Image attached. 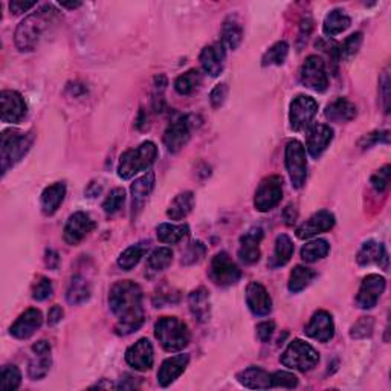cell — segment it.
<instances>
[{"mask_svg":"<svg viewBox=\"0 0 391 391\" xmlns=\"http://www.w3.org/2000/svg\"><path fill=\"white\" fill-rule=\"evenodd\" d=\"M379 87H381V98H382V106H384V112L388 114L390 112V74L388 70H384L379 79Z\"/></svg>","mask_w":391,"mask_h":391,"instance_id":"54","label":"cell"},{"mask_svg":"<svg viewBox=\"0 0 391 391\" xmlns=\"http://www.w3.org/2000/svg\"><path fill=\"white\" fill-rule=\"evenodd\" d=\"M280 361L291 370L306 373L320 362V353L302 339H293L283 352Z\"/></svg>","mask_w":391,"mask_h":391,"instance_id":"6","label":"cell"},{"mask_svg":"<svg viewBox=\"0 0 391 391\" xmlns=\"http://www.w3.org/2000/svg\"><path fill=\"white\" fill-rule=\"evenodd\" d=\"M46 265L49 269L55 270V269H59L60 266V257H59V254L49 250V251H46Z\"/></svg>","mask_w":391,"mask_h":391,"instance_id":"61","label":"cell"},{"mask_svg":"<svg viewBox=\"0 0 391 391\" xmlns=\"http://www.w3.org/2000/svg\"><path fill=\"white\" fill-rule=\"evenodd\" d=\"M124 202H125V190L115 188L110 191L107 197L105 199V202H102V210H105V213L109 215L116 214L119 210L123 208Z\"/></svg>","mask_w":391,"mask_h":391,"instance_id":"46","label":"cell"},{"mask_svg":"<svg viewBox=\"0 0 391 391\" xmlns=\"http://www.w3.org/2000/svg\"><path fill=\"white\" fill-rule=\"evenodd\" d=\"M284 162L286 170L289 173L292 187L301 188L306 183L307 178V159L306 150L300 141L293 139L286 144Z\"/></svg>","mask_w":391,"mask_h":391,"instance_id":"7","label":"cell"},{"mask_svg":"<svg viewBox=\"0 0 391 391\" xmlns=\"http://www.w3.org/2000/svg\"><path fill=\"white\" fill-rule=\"evenodd\" d=\"M283 199V178L282 176H269L265 178L255 191L254 206L260 213H268L282 202Z\"/></svg>","mask_w":391,"mask_h":391,"instance_id":"8","label":"cell"},{"mask_svg":"<svg viewBox=\"0 0 391 391\" xmlns=\"http://www.w3.org/2000/svg\"><path fill=\"white\" fill-rule=\"evenodd\" d=\"M202 83V75L197 69H190L174 82V89L179 95H191Z\"/></svg>","mask_w":391,"mask_h":391,"instance_id":"40","label":"cell"},{"mask_svg":"<svg viewBox=\"0 0 391 391\" xmlns=\"http://www.w3.org/2000/svg\"><path fill=\"white\" fill-rule=\"evenodd\" d=\"M273 385L282 388H295L298 385V378L289 371H275L273 373Z\"/></svg>","mask_w":391,"mask_h":391,"instance_id":"50","label":"cell"},{"mask_svg":"<svg viewBox=\"0 0 391 391\" xmlns=\"http://www.w3.org/2000/svg\"><path fill=\"white\" fill-rule=\"evenodd\" d=\"M191 137V121L190 116L181 115L167 127L164 132V144L170 153H178L187 146Z\"/></svg>","mask_w":391,"mask_h":391,"instance_id":"12","label":"cell"},{"mask_svg":"<svg viewBox=\"0 0 391 391\" xmlns=\"http://www.w3.org/2000/svg\"><path fill=\"white\" fill-rule=\"evenodd\" d=\"M263 229L251 228L248 233H245L240 238V248H238V259L245 265H254L260 260V243L263 240Z\"/></svg>","mask_w":391,"mask_h":391,"instance_id":"22","label":"cell"},{"mask_svg":"<svg viewBox=\"0 0 391 391\" xmlns=\"http://www.w3.org/2000/svg\"><path fill=\"white\" fill-rule=\"evenodd\" d=\"M97 227V223L92 220V217L87 213L78 211L74 213L66 222L65 231H63V237L65 242L70 246H77L79 242H83L84 238L89 236L92 231Z\"/></svg>","mask_w":391,"mask_h":391,"instance_id":"13","label":"cell"},{"mask_svg":"<svg viewBox=\"0 0 391 391\" xmlns=\"http://www.w3.org/2000/svg\"><path fill=\"white\" fill-rule=\"evenodd\" d=\"M305 333L309 338H314L320 342H329L335 335V323L333 318L325 310H318L310 318L309 324L306 325Z\"/></svg>","mask_w":391,"mask_h":391,"instance_id":"21","label":"cell"},{"mask_svg":"<svg viewBox=\"0 0 391 391\" xmlns=\"http://www.w3.org/2000/svg\"><path fill=\"white\" fill-rule=\"evenodd\" d=\"M52 358H51V344L42 339L33 346V356L28 364V374L33 381H40L47 376L51 370Z\"/></svg>","mask_w":391,"mask_h":391,"instance_id":"15","label":"cell"},{"mask_svg":"<svg viewBox=\"0 0 391 391\" xmlns=\"http://www.w3.org/2000/svg\"><path fill=\"white\" fill-rule=\"evenodd\" d=\"M237 381L245 388L251 390H268L274 388L273 385V373L263 370L261 367H248V369L237 373Z\"/></svg>","mask_w":391,"mask_h":391,"instance_id":"27","label":"cell"},{"mask_svg":"<svg viewBox=\"0 0 391 391\" xmlns=\"http://www.w3.org/2000/svg\"><path fill=\"white\" fill-rule=\"evenodd\" d=\"M194 208V194L191 191H183V193L178 194L173 199L170 204L169 210H167V215L171 220H182L193 211Z\"/></svg>","mask_w":391,"mask_h":391,"instance_id":"35","label":"cell"},{"mask_svg":"<svg viewBox=\"0 0 391 391\" xmlns=\"http://www.w3.org/2000/svg\"><path fill=\"white\" fill-rule=\"evenodd\" d=\"M147 248H148V245H144V243L129 246V248L119 255V259H118L119 268L124 270H132L135 266H138V263L142 260Z\"/></svg>","mask_w":391,"mask_h":391,"instance_id":"42","label":"cell"},{"mask_svg":"<svg viewBox=\"0 0 391 391\" xmlns=\"http://www.w3.org/2000/svg\"><path fill=\"white\" fill-rule=\"evenodd\" d=\"M155 173L153 171H147L144 176L138 178L132 183V199H133V217H137L139 214V211L142 210L144 204L147 202L148 196L151 194V191L155 188Z\"/></svg>","mask_w":391,"mask_h":391,"instance_id":"28","label":"cell"},{"mask_svg":"<svg viewBox=\"0 0 391 391\" xmlns=\"http://www.w3.org/2000/svg\"><path fill=\"white\" fill-rule=\"evenodd\" d=\"M173 261V251L170 248H158L148 255L147 265H146V275L153 277L159 273H162L171 265Z\"/></svg>","mask_w":391,"mask_h":391,"instance_id":"37","label":"cell"},{"mask_svg":"<svg viewBox=\"0 0 391 391\" xmlns=\"http://www.w3.org/2000/svg\"><path fill=\"white\" fill-rule=\"evenodd\" d=\"M61 8H68V10H75V8L82 6V2H60Z\"/></svg>","mask_w":391,"mask_h":391,"instance_id":"63","label":"cell"},{"mask_svg":"<svg viewBox=\"0 0 391 391\" xmlns=\"http://www.w3.org/2000/svg\"><path fill=\"white\" fill-rule=\"evenodd\" d=\"M139 387V378H135L132 374H124V379H121L119 385L116 388L123 390H130V388H138Z\"/></svg>","mask_w":391,"mask_h":391,"instance_id":"60","label":"cell"},{"mask_svg":"<svg viewBox=\"0 0 391 391\" xmlns=\"http://www.w3.org/2000/svg\"><path fill=\"white\" fill-rule=\"evenodd\" d=\"M356 106L347 98H337L327 105L324 115L332 123H348L356 118Z\"/></svg>","mask_w":391,"mask_h":391,"instance_id":"30","label":"cell"},{"mask_svg":"<svg viewBox=\"0 0 391 391\" xmlns=\"http://www.w3.org/2000/svg\"><path fill=\"white\" fill-rule=\"evenodd\" d=\"M188 306L194 320L199 323H206L211 316V300L210 292L205 287H197L188 297Z\"/></svg>","mask_w":391,"mask_h":391,"instance_id":"29","label":"cell"},{"mask_svg":"<svg viewBox=\"0 0 391 391\" xmlns=\"http://www.w3.org/2000/svg\"><path fill=\"white\" fill-rule=\"evenodd\" d=\"M155 337L165 352H181L190 344L188 325L176 316H162L155 324Z\"/></svg>","mask_w":391,"mask_h":391,"instance_id":"4","label":"cell"},{"mask_svg":"<svg viewBox=\"0 0 391 391\" xmlns=\"http://www.w3.org/2000/svg\"><path fill=\"white\" fill-rule=\"evenodd\" d=\"M390 165L382 167L381 170H378L376 173L371 176V187L378 191V193H382V191H385L388 188V183H390Z\"/></svg>","mask_w":391,"mask_h":391,"instance_id":"52","label":"cell"},{"mask_svg":"<svg viewBox=\"0 0 391 391\" xmlns=\"http://www.w3.org/2000/svg\"><path fill=\"white\" fill-rule=\"evenodd\" d=\"M330 251V245L327 240L323 238H318V240L309 242L301 250V259L306 263H315L318 260H321L327 257V254Z\"/></svg>","mask_w":391,"mask_h":391,"instance_id":"41","label":"cell"},{"mask_svg":"<svg viewBox=\"0 0 391 391\" xmlns=\"http://www.w3.org/2000/svg\"><path fill=\"white\" fill-rule=\"evenodd\" d=\"M312 20L306 19L305 22L301 23V33H300V40L301 42H307V37L310 34V31H312Z\"/></svg>","mask_w":391,"mask_h":391,"instance_id":"62","label":"cell"},{"mask_svg":"<svg viewBox=\"0 0 391 391\" xmlns=\"http://www.w3.org/2000/svg\"><path fill=\"white\" fill-rule=\"evenodd\" d=\"M385 291V278L381 277L378 274H370L367 275L361 287H359V292L356 295V305L359 309L369 310L373 309L378 305V301L381 298V295Z\"/></svg>","mask_w":391,"mask_h":391,"instance_id":"14","label":"cell"},{"mask_svg":"<svg viewBox=\"0 0 391 391\" xmlns=\"http://www.w3.org/2000/svg\"><path fill=\"white\" fill-rule=\"evenodd\" d=\"M352 25V19L348 17L346 11L342 10H333L325 15L323 23V31L327 37H335Z\"/></svg>","mask_w":391,"mask_h":391,"instance_id":"36","label":"cell"},{"mask_svg":"<svg viewBox=\"0 0 391 391\" xmlns=\"http://www.w3.org/2000/svg\"><path fill=\"white\" fill-rule=\"evenodd\" d=\"M165 87H167L165 75H158L155 78V93H153V107L156 112H162V109H164Z\"/></svg>","mask_w":391,"mask_h":391,"instance_id":"51","label":"cell"},{"mask_svg":"<svg viewBox=\"0 0 391 391\" xmlns=\"http://www.w3.org/2000/svg\"><path fill=\"white\" fill-rule=\"evenodd\" d=\"M283 217H284V220H286L287 225H293L295 220H297V217H298L297 206H295L293 204H289V205H287L286 208H284V211H283Z\"/></svg>","mask_w":391,"mask_h":391,"instance_id":"59","label":"cell"},{"mask_svg":"<svg viewBox=\"0 0 391 391\" xmlns=\"http://www.w3.org/2000/svg\"><path fill=\"white\" fill-rule=\"evenodd\" d=\"M388 132H373V133H369L367 137H364L361 139V142H359V146H361L362 148H370L373 147L374 144H378V142H385L388 144Z\"/></svg>","mask_w":391,"mask_h":391,"instance_id":"55","label":"cell"},{"mask_svg":"<svg viewBox=\"0 0 391 391\" xmlns=\"http://www.w3.org/2000/svg\"><path fill=\"white\" fill-rule=\"evenodd\" d=\"M205 254H206V246L202 242H199V240L191 242L187 246L185 252H183V255H182V265H185V266L194 265V263L201 261L205 257Z\"/></svg>","mask_w":391,"mask_h":391,"instance_id":"47","label":"cell"},{"mask_svg":"<svg viewBox=\"0 0 391 391\" xmlns=\"http://www.w3.org/2000/svg\"><path fill=\"white\" fill-rule=\"evenodd\" d=\"M246 305L255 316H266L273 310V300L261 283L252 282L246 287Z\"/></svg>","mask_w":391,"mask_h":391,"instance_id":"18","label":"cell"},{"mask_svg":"<svg viewBox=\"0 0 391 391\" xmlns=\"http://www.w3.org/2000/svg\"><path fill=\"white\" fill-rule=\"evenodd\" d=\"M374 329V320L371 316H362L359 318V320L352 325V329H350V337L353 339H364V338H369L371 337Z\"/></svg>","mask_w":391,"mask_h":391,"instance_id":"48","label":"cell"},{"mask_svg":"<svg viewBox=\"0 0 391 391\" xmlns=\"http://www.w3.org/2000/svg\"><path fill=\"white\" fill-rule=\"evenodd\" d=\"M190 362V356L185 353H181L176 356H171L165 359L161 369L158 371V382L161 387H169L176 381L181 374L187 370Z\"/></svg>","mask_w":391,"mask_h":391,"instance_id":"24","label":"cell"},{"mask_svg":"<svg viewBox=\"0 0 391 391\" xmlns=\"http://www.w3.org/2000/svg\"><path fill=\"white\" fill-rule=\"evenodd\" d=\"M59 19V11L52 5H45L38 11L29 14L28 17L20 22L15 29L14 42L17 49L22 52L34 51L38 46L40 40L49 31Z\"/></svg>","mask_w":391,"mask_h":391,"instance_id":"2","label":"cell"},{"mask_svg":"<svg viewBox=\"0 0 391 391\" xmlns=\"http://www.w3.org/2000/svg\"><path fill=\"white\" fill-rule=\"evenodd\" d=\"M364 42V34L362 33H355L352 36H348L342 45L338 46V52H339V60H346L350 61L355 55L358 54V51L361 49V45Z\"/></svg>","mask_w":391,"mask_h":391,"instance_id":"44","label":"cell"},{"mask_svg":"<svg viewBox=\"0 0 391 391\" xmlns=\"http://www.w3.org/2000/svg\"><path fill=\"white\" fill-rule=\"evenodd\" d=\"M2 102V121L6 124H19L26 116V102L15 91H3L0 93Z\"/></svg>","mask_w":391,"mask_h":391,"instance_id":"17","label":"cell"},{"mask_svg":"<svg viewBox=\"0 0 391 391\" xmlns=\"http://www.w3.org/2000/svg\"><path fill=\"white\" fill-rule=\"evenodd\" d=\"M22 384V373L15 365H5L0 374V390L14 391Z\"/></svg>","mask_w":391,"mask_h":391,"instance_id":"45","label":"cell"},{"mask_svg":"<svg viewBox=\"0 0 391 391\" xmlns=\"http://www.w3.org/2000/svg\"><path fill=\"white\" fill-rule=\"evenodd\" d=\"M243 40V26L236 17H228L222 26V45L228 49H237Z\"/></svg>","mask_w":391,"mask_h":391,"instance_id":"33","label":"cell"},{"mask_svg":"<svg viewBox=\"0 0 391 391\" xmlns=\"http://www.w3.org/2000/svg\"><path fill=\"white\" fill-rule=\"evenodd\" d=\"M333 139V130L330 125L325 124H314L309 127L307 135H306V147L309 155L314 159L320 158L325 148L330 146Z\"/></svg>","mask_w":391,"mask_h":391,"instance_id":"20","label":"cell"},{"mask_svg":"<svg viewBox=\"0 0 391 391\" xmlns=\"http://www.w3.org/2000/svg\"><path fill=\"white\" fill-rule=\"evenodd\" d=\"M358 263L361 266H367V265H378L379 268H382L384 270L388 269V254L385 246L382 243H378L374 240H369L365 242L361 250L358 252L356 257Z\"/></svg>","mask_w":391,"mask_h":391,"instance_id":"25","label":"cell"},{"mask_svg":"<svg viewBox=\"0 0 391 391\" xmlns=\"http://www.w3.org/2000/svg\"><path fill=\"white\" fill-rule=\"evenodd\" d=\"M42 324H43L42 312H40L38 309H28L26 312H23L17 318V321L11 325L10 333L17 339H28L33 337L40 327H42Z\"/></svg>","mask_w":391,"mask_h":391,"instance_id":"23","label":"cell"},{"mask_svg":"<svg viewBox=\"0 0 391 391\" xmlns=\"http://www.w3.org/2000/svg\"><path fill=\"white\" fill-rule=\"evenodd\" d=\"M52 292H54V287L49 278L40 277L33 287V298L36 301H45L52 297Z\"/></svg>","mask_w":391,"mask_h":391,"instance_id":"49","label":"cell"},{"mask_svg":"<svg viewBox=\"0 0 391 391\" xmlns=\"http://www.w3.org/2000/svg\"><path fill=\"white\" fill-rule=\"evenodd\" d=\"M300 82L307 89L315 92H324L329 87V77H327L325 65L321 57L318 55H310L302 63L300 69Z\"/></svg>","mask_w":391,"mask_h":391,"instance_id":"10","label":"cell"},{"mask_svg":"<svg viewBox=\"0 0 391 391\" xmlns=\"http://www.w3.org/2000/svg\"><path fill=\"white\" fill-rule=\"evenodd\" d=\"M63 315H65V312H63V309L60 306H54L49 310V314H47V324H49V325L59 324L63 320Z\"/></svg>","mask_w":391,"mask_h":391,"instance_id":"58","label":"cell"},{"mask_svg":"<svg viewBox=\"0 0 391 391\" xmlns=\"http://www.w3.org/2000/svg\"><path fill=\"white\" fill-rule=\"evenodd\" d=\"M158 240L167 245H176L190 234L188 225H171V223H161L156 229Z\"/></svg>","mask_w":391,"mask_h":391,"instance_id":"38","label":"cell"},{"mask_svg":"<svg viewBox=\"0 0 391 391\" xmlns=\"http://www.w3.org/2000/svg\"><path fill=\"white\" fill-rule=\"evenodd\" d=\"M158 158V147L155 142L146 141L137 148L124 151L119 158L118 176L121 179H132L135 174L147 171Z\"/></svg>","mask_w":391,"mask_h":391,"instance_id":"3","label":"cell"},{"mask_svg":"<svg viewBox=\"0 0 391 391\" xmlns=\"http://www.w3.org/2000/svg\"><path fill=\"white\" fill-rule=\"evenodd\" d=\"M34 142V135L31 132H20L17 129H8L2 133L0 144V162H2V174L22 161Z\"/></svg>","mask_w":391,"mask_h":391,"instance_id":"5","label":"cell"},{"mask_svg":"<svg viewBox=\"0 0 391 391\" xmlns=\"http://www.w3.org/2000/svg\"><path fill=\"white\" fill-rule=\"evenodd\" d=\"M335 222L337 220H335V215L330 211H318L297 228V237L301 238V240H306V238H312L321 233H327V231H330L335 227Z\"/></svg>","mask_w":391,"mask_h":391,"instance_id":"19","label":"cell"},{"mask_svg":"<svg viewBox=\"0 0 391 391\" xmlns=\"http://www.w3.org/2000/svg\"><path fill=\"white\" fill-rule=\"evenodd\" d=\"M293 243L291 240L289 236L286 234H280L277 237L275 240V248H274V254L273 257L269 260V268H282L284 266L286 263H289V260L292 259L293 255Z\"/></svg>","mask_w":391,"mask_h":391,"instance_id":"34","label":"cell"},{"mask_svg":"<svg viewBox=\"0 0 391 391\" xmlns=\"http://www.w3.org/2000/svg\"><path fill=\"white\" fill-rule=\"evenodd\" d=\"M125 362L138 371H147L155 364L153 346L147 338H141L127 348Z\"/></svg>","mask_w":391,"mask_h":391,"instance_id":"16","label":"cell"},{"mask_svg":"<svg viewBox=\"0 0 391 391\" xmlns=\"http://www.w3.org/2000/svg\"><path fill=\"white\" fill-rule=\"evenodd\" d=\"M208 277L214 284L220 287H228L240 280L242 270L231 260L227 252H219L215 254V257L211 260Z\"/></svg>","mask_w":391,"mask_h":391,"instance_id":"9","label":"cell"},{"mask_svg":"<svg viewBox=\"0 0 391 391\" xmlns=\"http://www.w3.org/2000/svg\"><path fill=\"white\" fill-rule=\"evenodd\" d=\"M275 330V324L273 321H263L257 325V337L261 342H269Z\"/></svg>","mask_w":391,"mask_h":391,"instance_id":"56","label":"cell"},{"mask_svg":"<svg viewBox=\"0 0 391 391\" xmlns=\"http://www.w3.org/2000/svg\"><path fill=\"white\" fill-rule=\"evenodd\" d=\"M92 295L91 283L86 280L82 275H74L70 278L68 291H66V300L70 306H79L84 305L86 301H89Z\"/></svg>","mask_w":391,"mask_h":391,"instance_id":"32","label":"cell"},{"mask_svg":"<svg viewBox=\"0 0 391 391\" xmlns=\"http://www.w3.org/2000/svg\"><path fill=\"white\" fill-rule=\"evenodd\" d=\"M289 54V45L286 42H277L265 52L261 57L263 66H282Z\"/></svg>","mask_w":391,"mask_h":391,"instance_id":"43","label":"cell"},{"mask_svg":"<svg viewBox=\"0 0 391 391\" xmlns=\"http://www.w3.org/2000/svg\"><path fill=\"white\" fill-rule=\"evenodd\" d=\"M318 112V102L307 95H298L297 98H293L291 102V112H289V121L291 129L295 132H301L307 129L312 123Z\"/></svg>","mask_w":391,"mask_h":391,"instance_id":"11","label":"cell"},{"mask_svg":"<svg viewBox=\"0 0 391 391\" xmlns=\"http://www.w3.org/2000/svg\"><path fill=\"white\" fill-rule=\"evenodd\" d=\"M316 277V273L314 269L306 268V266H295L289 277V283L287 287L292 293H298L301 291H305L306 287L314 282V278Z\"/></svg>","mask_w":391,"mask_h":391,"instance_id":"39","label":"cell"},{"mask_svg":"<svg viewBox=\"0 0 391 391\" xmlns=\"http://www.w3.org/2000/svg\"><path fill=\"white\" fill-rule=\"evenodd\" d=\"M66 196V185L63 182L52 183V185L46 187L40 197V206L45 215H52L59 211L60 205L65 201Z\"/></svg>","mask_w":391,"mask_h":391,"instance_id":"31","label":"cell"},{"mask_svg":"<svg viewBox=\"0 0 391 391\" xmlns=\"http://www.w3.org/2000/svg\"><path fill=\"white\" fill-rule=\"evenodd\" d=\"M109 306L112 314L116 318V333L123 335V337L138 332L146 321L142 289L139 284L130 280L118 282L112 286L109 292Z\"/></svg>","mask_w":391,"mask_h":391,"instance_id":"1","label":"cell"},{"mask_svg":"<svg viewBox=\"0 0 391 391\" xmlns=\"http://www.w3.org/2000/svg\"><path fill=\"white\" fill-rule=\"evenodd\" d=\"M37 2H25V0H13L10 3V10L14 15H19L23 13H28L31 8H34Z\"/></svg>","mask_w":391,"mask_h":391,"instance_id":"57","label":"cell"},{"mask_svg":"<svg viewBox=\"0 0 391 391\" xmlns=\"http://www.w3.org/2000/svg\"><path fill=\"white\" fill-rule=\"evenodd\" d=\"M228 97V86L225 83H220L214 87L210 93V102L214 109H219L223 106Z\"/></svg>","mask_w":391,"mask_h":391,"instance_id":"53","label":"cell"},{"mask_svg":"<svg viewBox=\"0 0 391 391\" xmlns=\"http://www.w3.org/2000/svg\"><path fill=\"white\" fill-rule=\"evenodd\" d=\"M201 65L206 74L211 77H219L225 66V46L222 43H215L206 46L201 52Z\"/></svg>","mask_w":391,"mask_h":391,"instance_id":"26","label":"cell"}]
</instances>
